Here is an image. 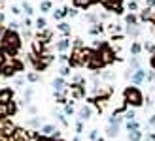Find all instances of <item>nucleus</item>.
<instances>
[{
    "label": "nucleus",
    "instance_id": "obj_1",
    "mask_svg": "<svg viewBox=\"0 0 155 141\" xmlns=\"http://www.w3.org/2000/svg\"><path fill=\"white\" fill-rule=\"evenodd\" d=\"M21 47H23V38H21V34L17 32V30L8 28L6 32H4V36L0 38V49L4 51V55H6L8 58H15L19 55Z\"/></svg>",
    "mask_w": 155,
    "mask_h": 141
},
{
    "label": "nucleus",
    "instance_id": "obj_2",
    "mask_svg": "<svg viewBox=\"0 0 155 141\" xmlns=\"http://www.w3.org/2000/svg\"><path fill=\"white\" fill-rule=\"evenodd\" d=\"M123 100H125V104L130 105V107H142L144 105V94L138 87H134V85L125 87V90H123Z\"/></svg>",
    "mask_w": 155,
    "mask_h": 141
},
{
    "label": "nucleus",
    "instance_id": "obj_3",
    "mask_svg": "<svg viewBox=\"0 0 155 141\" xmlns=\"http://www.w3.org/2000/svg\"><path fill=\"white\" fill-rule=\"evenodd\" d=\"M85 68H87V70H93V72H98V70L106 68L97 49H91V53L87 55V58H85Z\"/></svg>",
    "mask_w": 155,
    "mask_h": 141
},
{
    "label": "nucleus",
    "instance_id": "obj_4",
    "mask_svg": "<svg viewBox=\"0 0 155 141\" xmlns=\"http://www.w3.org/2000/svg\"><path fill=\"white\" fill-rule=\"evenodd\" d=\"M97 2L102 6L106 11H110V13H115V15H125L123 0H97Z\"/></svg>",
    "mask_w": 155,
    "mask_h": 141
},
{
    "label": "nucleus",
    "instance_id": "obj_5",
    "mask_svg": "<svg viewBox=\"0 0 155 141\" xmlns=\"http://www.w3.org/2000/svg\"><path fill=\"white\" fill-rule=\"evenodd\" d=\"M15 98V90L12 87H2L0 89V107H6L10 102H13Z\"/></svg>",
    "mask_w": 155,
    "mask_h": 141
},
{
    "label": "nucleus",
    "instance_id": "obj_6",
    "mask_svg": "<svg viewBox=\"0 0 155 141\" xmlns=\"http://www.w3.org/2000/svg\"><path fill=\"white\" fill-rule=\"evenodd\" d=\"M40 134L48 136V137H53V139H61V132H59V128L55 126V124H48V122H45L44 126L40 128Z\"/></svg>",
    "mask_w": 155,
    "mask_h": 141
},
{
    "label": "nucleus",
    "instance_id": "obj_7",
    "mask_svg": "<svg viewBox=\"0 0 155 141\" xmlns=\"http://www.w3.org/2000/svg\"><path fill=\"white\" fill-rule=\"evenodd\" d=\"M68 89H70L72 100H81L85 96V85H76V83H72V85H68Z\"/></svg>",
    "mask_w": 155,
    "mask_h": 141
},
{
    "label": "nucleus",
    "instance_id": "obj_8",
    "mask_svg": "<svg viewBox=\"0 0 155 141\" xmlns=\"http://www.w3.org/2000/svg\"><path fill=\"white\" fill-rule=\"evenodd\" d=\"M97 4H98L97 0H72V8H76L78 11H80V10L87 11V10H91V8L97 6Z\"/></svg>",
    "mask_w": 155,
    "mask_h": 141
},
{
    "label": "nucleus",
    "instance_id": "obj_9",
    "mask_svg": "<svg viewBox=\"0 0 155 141\" xmlns=\"http://www.w3.org/2000/svg\"><path fill=\"white\" fill-rule=\"evenodd\" d=\"M146 79H148V72H146L144 68H138L136 72H134L133 75H130V81H133L134 87H136V85H142Z\"/></svg>",
    "mask_w": 155,
    "mask_h": 141
},
{
    "label": "nucleus",
    "instance_id": "obj_10",
    "mask_svg": "<svg viewBox=\"0 0 155 141\" xmlns=\"http://www.w3.org/2000/svg\"><path fill=\"white\" fill-rule=\"evenodd\" d=\"M78 121H81V122H87L91 117H93V109H91V105H81L80 109H78Z\"/></svg>",
    "mask_w": 155,
    "mask_h": 141
},
{
    "label": "nucleus",
    "instance_id": "obj_11",
    "mask_svg": "<svg viewBox=\"0 0 155 141\" xmlns=\"http://www.w3.org/2000/svg\"><path fill=\"white\" fill-rule=\"evenodd\" d=\"M53 90H55V92H68V85H66V81H64V77H55V79H53Z\"/></svg>",
    "mask_w": 155,
    "mask_h": 141
},
{
    "label": "nucleus",
    "instance_id": "obj_12",
    "mask_svg": "<svg viewBox=\"0 0 155 141\" xmlns=\"http://www.w3.org/2000/svg\"><path fill=\"white\" fill-rule=\"evenodd\" d=\"M55 49H57L59 53H66L68 49H72V42L68 40L66 36H63L61 40H57V42H55Z\"/></svg>",
    "mask_w": 155,
    "mask_h": 141
},
{
    "label": "nucleus",
    "instance_id": "obj_13",
    "mask_svg": "<svg viewBox=\"0 0 155 141\" xmlns=\"http://www.w3.org/2000/svg\"><path fill=\"white\" fill-rule=\"evenodd\" d=\"M34 38H36V40H40L44 45H48V43L51 42V38H53V32H51L49 28H44V30H40V32H38Z\"/></svg>",
    "mask_w": 155,
    "mask_h": 141
},
{
    "label": "nucleus",
    "instance_id": "obj_14",
    "mask_svg": "<svg viewBox=\"0 0 155 141\" xmlns=\"http://www.w3.org/2000/svg\"><path fill=\"white\" fill-rule=\"evenodd\" d=\"M125 34L130 36V38H138L142 34V27L140 25H127L125 27Z\"/></svg>",
    "mask_w": 155,
    "mask_h": 141
},
{
    "label": "nucleus",
    "instance_id": "obj_15",
    "mask_svg": "<svg viewBox=\"0 0 155 141\" xmlns=\"http://www.w3.org/2000/svg\"><path fill=\"white\" fill-rule=\"evenodd\" d=\"M68 10H70V8H68V6H63V8H57V10L55 11H53V19H55V21H63L64 17H66V15H68Z\"/></svg>",
    "mask_w": 155,
    "mask_h": 141
},
{
    "label": "nucleus",
    "instance_id": "obj_16",
    "mask_svg": "<svg viewBox=\"0 0 155 141\" xmlns=\"http://www.w3.org/2000/svg\"><path fill=\"white\" fill-rule=\"evenodd\" d=\"M130 57H140V53L144 51V43H140V42H133L130 43Z\"/></svg>",
    "mask_w": 155,
    "mask_h": 141
},
{
    "label": "nucleus",
    "instance_id": "obj_17",
    "mask_svg": "<svg viewBox=\"0 0 155 141\" xmlns=\"http://www.w3.org/2000/svg\"><path fill=\"white\" fill-rule=\"evenodd\" d=\"M119 128H121V124H108V128H106V136L108 137H117L119 136Z\"/></svg>",
    "mask_w": 155,
    "mask_h": 141
},
{
    "label": "nucleus",
    "instance_id": "obj_18",
    "mask_svg": "<svg viewBox=\"0 0 155 141\" xmlns=\"http://www.w3.org/2000/svg\"><path fill=\"white\" fill-rule=\"evenodd\" d=\"M125 25H140V17H138L136 13H130V11H127L125 15Z\"/></svg>",
    "mask_w": 155,
    "mask_h": 141
},
{
    "label": "nucleus",
    "instance_id": "obj_19",
    "mask_svg": "<svg viewBox=\"0 0 155 141\" xmlns=\"http://www.w3.org/2000/svg\"><path fill=\"white\" fill-rule=\"evenodd\" d=\"M44 121H42V117L40 115H36V117H32V119H28L27 121V126H30V128H42L44 126Z\"/></svg>",
    "mask_w": 155,
    "mask_h": 141
},
{
    "label": "nucleus",
    "instance_id": "obj_20",
    "mask_svg": "<svg viewBox=\"0 0 155 141\" xmlns=\"http://www.w3.org/2000/svg\"><path fill=\"white\" fill-rule=\"evenodd\" d=\"M57 30H59V32H63V36L68 38V36H70V32H72V27L68 25L66 21H61L59 25H57Z\"/></svg>",
    "mask_w": 155,
    "mask_h": 141
},
{
    "label": "nucleus",
    "instance_id": "obj_21",
    "mask_svg": "<svg viewBox=\"0 0 155 141\" xmlns=\"http://www.w3.org/2000/svg\"><path fill=\"white\" fill-rule=\"evenodd\" d=\"M15 113H17V104H15V100H13L4 107V117H13Z\"/></svg>",
    "mask_w": 155,
    "mask_h": 141
},
{
    "label": "nucleus",
    "instance_id": "obj_22",
    "mask_svg": "<svg viewBox=\"0 0 155 141\" xmlns=\"http://www.w3.org/2000/svg\"><path fill=\"white\" fill-rule=\"evenodd\" d=\"M15 75V68L12 66V62H6L2 66V77H13Z\"/></svg>",
    "mask_w": 155,
    "mask_h": 141
},
{
    "label": "nucleus",
    "instance_id": "obj_23",
    "mask_svg": "<svg viewBox=\"0 0 155 141\" xmlns=\"http://www.w3.org/2000/svg\"><path fill=\"white\" fill-rule=\"evenodd\" d=\"M102 32H104V25H102V23H97V25L89 27V36H98Z\"/></svg>",
    "mask_w": 155,
    "mask_h": 141
},
{
    "label": "nucleus",
    "instance_id": "obj_24",
    "mask_svg": "<svg viewBox=\"0 0 155 141\" xmlns=\"http://www.w3.org/2000/svg\"><path fill=\"white\" fill-rule=\"evenodd\" d=\"M138 68H142V64H140V58H138V57H130V58H129V70H133V72H136Z\"/></svg>",
    "mask_w": 155,
    "mask_h": 141
},
{
    "label": "nucleus",
    "instance_id": "obj_25",
    "mask_svg": "<svg viewBox=\"0 0 155 141\" xmlns=\"http://www.w3.org/2000/svg\"><path fill=\"white\" fill-rule=\"evenodd\" d=\"M76 113H78V111L74 109V100H70L68 104H64V115H66V117H74Z\"/></svg>",
    "mask_w": 155,
    "mask_h": 141
},
{
    "label": "nucleus",
    "instance_id": "obj_26",
    "mask_svg": "<svg viewBox=\"0 0 155 141\" xmlns=\"http://www.w3.org/2000/svg\"><path fill=\"white\" fill-rule=\"evenodd\" d=\"M21 10L25 11L27 17H32V13H34V8L30 6V2H23V4H21Z\"/></svg>",
    "mask_w": 155,
    "mask_h": 141
},
{
    "label": "nucleus",
    "instance_id": "obj_27",
    "mask_svg": "<svg viewBox=\"0 0 155 141\" xmlns=\"http://www.w3.org/2000/svg\"><path fill=\"white\" fill-rule=\"evenodd\" d=\"M51 8H53L51 0H42V2H40V11H42V13H48V11H51Z\"/></svg>",
    "mask_w": 155,
    "mask_h": 141
},
{
    "label": "nucleus",
    "instance_id": "obj_28",
    "mask_svg": "<svg viewBox=\"0 0 155 141\" xmlns=\"http://www.w3.org/2000/svg\"><path fill=\"white\" fill-rule=\"evenodd\" d=\"M125 128L129 132H136V130H140V122L138 121H129V122H125Z\"/></svg>",
    "mask_w": 155,
    "mask_h": 141
},
{
    "label": "nucleus",
    "instance_id": "obj_29",
    "mask_svg": "<svg viewBox=\"0 0 155 141\" xmlns=\"http://www.w3.org/2000/svg\"><path fill=\"white\" fill-rule=\"evenodd\" d=\"M25 79L28 83H38V81H40V74H38V72H28Z\"/></svg>",
    "mask_w": 155,
    "mask_h": 141
},
{
    "label": "nucleus",
    "instance_id": "obj_30",
    "mask_svg": "<svg viewBox=\"0 0 155 141\" xmlns=\"http://www.w3.org/2000/svg\"><path fill=\"white\" fill-rule=\"evenodd\" d=\"M34 27L38 28V32H40V30L48 28V21H45L44 17H38V19H36V23H34Z\"/></svg>",
    "mask_w": 155,
    "mask_h": 141
},
{
    "label": "nucleus",
    "instance_id": "obj_31",
    "mask_svg": "<svg viewBox=\"0 0 155 141\" xmlns=\"http://www.w3.org/2000/svg\"><path fill=\"white\" fill-rule=\"evenodd\" d=\"M129 141H142V130L129 132Z\"/></svg>",
    "mask_w": 155,
    "mask_h": 141
},
{
    "label": "nucleus",
    "instance_id": "obj_32",
    "mask_svg": "<svg viewBox=\"0 0 155 141\" xmlns=\"http://www.w3.org/2000/svg\"><path fill=\"white\" fill-rule=\"evenodd\" d=\"M85 21L91 23V25H97V23H100V19H98L97 13H87V15H85Z\"/></svg>",
    "mask_w": 155,
    "mask_h": 141
},
{
    "label": "nucleus",
    "instance_id": "obj_33",
    "mask_svg": "<svg viewBox=\"0 0 155 141\" xmlns=\"http://www.w3.org/2000/svg\"><path fill=\"white\" fill-rule=\"evenodd\" d=\"M70 72H72V68L68 66V64H63V66L59 68V75H61V77H66V75H70Z\"/></svg>",
    "mask_w": 155,
    "mask_h": 141
},
{
    "label": "nucleus",
    "instance_id": "obj_34",
    "mask_svg": "<svg viewBox=\"0 0 155 141\" xmlns=\"http://www.w3.org/2000/svg\"><path fill=\"white\" fill-rule=\"evenodd\" d=\"M53 115H55V119H57L61 124H63V126H68V121H66V115H64V113H59V111H55Z\"/></svg>",
    "mask_w": 155,
    "mask_h": 141
},
{
    "label": "nucleus",
    "instance_id": "obj_35",
    "mask_svg": "<svg viewBox=\"0 0 155 141\" xmlns=\"http://www.w3.org/2000/svg\"><path fill=\"white\" fill-rule=\"evenodd\" d=\"M127 10H129L130 13H134V11L138 10V2H136V0H130V2H127Z\"/></svg>",
    "mask_w": 155,
    "mask_h": 141
},
{
    "label": "nucleus",
    "instance_id": "obj_36",
    "mask_svg": "<svg viewBox=\"0 0 155 141\" xmlns=\"http://www.w3.org/2000/svg\"><path fill=\"white\" fill-rule=\"evenodd\" d=\"M123 117L127 119V122H129V121H136V113L130 111V109H125V115H123Z\"/></svg>",
    "mask_w": 155,
    "mask_h": 141
},
{
    "label": "nucleus",
    "instance_id": "obj_37",
    "mask_svg": "<svg viewBox=\"0 0 155 141\" xmlns=\"http://www.w3.org/2000/svg\"><path fill=\"white\" fill-rule=\"evenodd\" d=\"M144 49L153 55V53H155V43H153V42H146V43H144Z\"/></svg>",
    "mask_w": 155,
    "mask_h": 141
},
{
    "label": "nucleus",
    "instance_id": "obj_38",
    "mask_svg": "<svg viewBox=\"0 0 155 141\" xmlns=\"http://www.w3.org/2000/svg\"><path fill=\"white\" fill-rule=\"evenodd\" d=\"M89 139H91V141H97V139H98V128H91V132H89Z\"/></svg>",
    "mask_w": 155,
    "mask_h": 141
},
{
    "label": "nucleus",
    "instance_id": "obj_39",
    "mask_svg": "<svg viewBox=\"0 0 155 141\" xmlns=\"http://www.w3.org/2000/svg\"><path fill=\"white\" fill-rule=\"evenodd\" d=\"M21 27H23V28H30V27H32V19H30V17H25V19H23V23H21Z\"/></svg>",
    "mask_w": 155,
    "mask_h": 141
},
{
    "label": "nucleus",
    "instance_id": "obj_40",
    "mask_svg": "<svg viewBox=\"0 0 155 141\" xmlns=\"http://www.w3.org/2000/svg\"><path fill=\"white\" fill-rule=\"evenodd\" d=\"M72 47H85V43H83L81 38H74V40H72Z\"/></svg>",
    "mask_w": 155,
    "mask_h": 141
},
{
    "label": "nucleus",
    "instance_id": "obj_41",
    "mask_svg": "<svg viewBox=\"0 0 155 141\" xmlns=\"http://www.w3.org/2000/svg\"><path fill=\"white\" fill-rule=\"evenodd\" d=\"M76 134H78V136L83 134V122H81V121H76Z\"/></svg>",
    "mask_w": 155,
    "mask_h": 141
},
{
    "label": "nucleus",
    "instance_id": "obj_42",
    "mask_svg": "<svg viewBox=\"0 0 155 141\" xmlns=\"http://www.w3.org/2000/svg\"><path fill=\"white\" fill-rule=\"evenodd\" d=\"M34 141H55V139H53V137H48V136H42V134H38Z\"/></svg>",
    "mask_w": 155,
    "mask_h": 141
},
{
    "label": "nucleus",
    "instance_id": "obj_43",
    "mask_svg": "<svg viewBox=\"0 0 155 141\" xmlns=\"http://www.w3.org/2000/svg\"><path fill=\"white\" fill-rule=\"evenodd\" d=\"M6 62H8V57H6V55H4V51L0 49V68H2V66L6 64Z\"/></svg>",
    "mask_w": 155,
    "mask_h": 141
},
{
    "label": "nucleus",
    "instance_id": "obj_44",
    "mask_svg": "<svg viewBox=\"0 0 155 141\" xmlns=\"http://www.w3.org/2000/svg\"><path fill=\"white\" fill-rule=\"evenodd\" d=\"M21 27V23H17V21H10V25H8V28H12V30H17Z\"/></svg>",
    "mask_w": 155,
    "mask_h": 141
},
{
    "label": "nucleus",
    "instance_id": "obj_45",
    "mask_svg": "<svg viewBox=\"0 0 155 141\" xmlns=\"http://www.w3.org/2000/svg\"><path fill=\"white\" fill-rule=\"evenodd\" d=\"M23 85H25V77H17V79H15V87H23Z\"/></svg>",
    "mask_w": 155,
    "mask_h": 141
},
{
    "label": "nucleus",
    "instance_id": "obj_46",
    "mask_svg": "<svg viewBox=\"0 0 155 141\" xmlns=\"http://www.w3.org/2000/svg\"><path fill=\"white\" fill-rule=\"evenodd\" d=\"M10 11H12L13 15H19V13H21V8H19V6H12V8H10Z\"/></svg>",
    "mask_w": 155,
    "mask_h": 141
},
{
    "label": "nucleus",
    "instance_id": "obj_47",
    "mask_svg": "<svg viewBox=\"0 0 155 141\" xmlns=\"http://www.w3.org/2000/svg\"><path fill=\"white\" fill-rule=\"evenodd\" d=\"M102 77H104V79H108V81H112L114 77H115V75H114L112 72H104V74H102Z\"/></svg>",
    "mask_w": 155,
    "mask_h": 141
},
{
    "label": "nucleus",
    "instance_id": "obj_48",
    "mask_svg": "<svg viewBox=\"0 0 155 141\" xmlns=\"http://www.w3.org/2000/svg\"><path fill=\"white\" fill-rule=\"evenodd\" d=\"M59 60H61V62H66V64H68V55H66V53H61V55H59Z\"/></svg>",
    "mask_w": 155,
    "mask_h": 141
},
{
    "label": "nucleus",
    "instance_id": "obj_49",
    "mask_svg": "<svg viewBox=\"0 0 155 141\" xmlns=\"http://www.w3.org/2000/svg\"><path fill=\"white\" fill-rule=\"evenodd\" d=\"M68 15H70V17H78V10L76 8H70V10H68Z\"/></svg>",
    "mask_w": 155,
    "mask_h": 141
},
{
    "label": "nucleus",
    "instance_id": "obj_50",
    "mask_svg": "<svg viewBox=\"0 0 155 141\" xmlns=\"http://www.w3.org/2000/svg\"><path fill=\"white\" fill-rule=\"evenodd\" d=\"M6 30H8V27H6V25H2V23H0V38L4 36V32H6Z\"/></svg>",
    "mask_w": 155,
    "mask_h": 141
},
{
    "label": "nucleus",
    "instance_id": "obj_51",
    "mask_svg": "<svg viewBox=\"0 0 155 141\" xmlns=\"http://www.w3.org/2000/svg\"><path fill=\"white\" fill-rule=\"evenodd\" d=\"M150 66H151V70H155V53L151 55V58H150Z\"/></svg>",
    "mask_w": 155,
    "mask_h": 141
},
{
    "label": "nucleus",
    "instance_id": "obj_52",
    "mask_svg": "<svg viewBox=\"0 0 155 141\" xmlns=\"http://www.w3.org/2000/svg\"><path fill=\"white\" fill-rule=\"evenodd\" d=\"M146 8H155V0H146Z\"/></svg>",
    "mask_w": 155,
    "mask_h": 141
},
{
    "label": "nucleus",
    "instance_id": "obj_53",
    "mask_svg": "<svg viewBox=\"0 0 155 141\" xmlns=\"http://www.w3.org/2000/svg\"><path fill=\"white\" fill-rule=\"evenodd\" d=\"M148 124H150V126H155V115H151V117H150V121H148Z\"/></svg>",
    "mask_w": 155,
    "mask_h": 141
},
{
    "label": "nucleus",
    "instance_id": "obj_54",
    "mask_svg": "<svg viewBox=\"0 0 155 141\" xmlns=\"http://www.w3.org/2000/svg\"><path fill=\"white\" fill-rule=\"evenodd\" d=\"M28 113L30 115H36V107L34 105H28Z\"/></svg>",
    "mask_w": 155,
    "mask_h": 141
},
{
    "label": "nucleus",
    "instance_id": "obj_55",
    "mask_svg": "<svg viewBox=\"0 0 155 141\" xmlns=\"http://www.w3.org/2000/svg\"><path fill=\"white\" fill-rule=\"evenodd\" d=\"M4 21H6V15H4V11H0V23L4 25Z\"/></svg>",
    "mask_w": 155,
    "mask_h": 141
},
{
    "label": "nucleus",
    "instance_id": "obj_56",
    "mask_svg": "<svg viewBox=\"0 0 155 141\" xmlns=\"http://www.w3.org/2000/svg\"><path fill=\"white\" fill-rule=\"evenodd\" d=\"M72 141H80V136H76V137H74V139H72Z\"/></svg>",
    "mask_w": 155,
    "mask_h": 141
},
{
    "label": "nucleus",
    "instance_id": "obj_57",
    "mask_svg": "<svg viewBox=\"0 0 155 141\" xmlns=\"http://www.w3.org/2000/svg\"><path fill=\"white\" fill-rule=\"evenodd\" d=\"M97 141H104V137H98V139H97Z\"/></svg>",
    "mask_w": 155,
    "mask_h": 141
},
{
    "label": "nucleus",
    "instance_id": "obj_58",
    "mask_svg": "<svg viewBox=\"0 0 155 141\" xmlns=\"http://www.w3.org/2000/svg\"><path fill=\"white\" fill-rule=\"evenodd\" d=\"M55 141H63V139H55Z\"/></svg>",
    "mask_w": 155,
    "mask_h": 141
}]
</instances>
